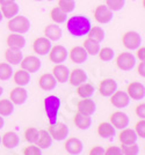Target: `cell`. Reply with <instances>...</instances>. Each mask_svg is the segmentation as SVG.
Here are the masks:
<instances>
[{"instance_id": "cell-1", "label": "cell", "mask_w": 145, "mask_h": 155, "mask_svg": "<svg viewBox=\"0 0 145 155\" xmlns=\"http://www.w3.org/2000/svg\"><path fill=\"white\" fill-rule=\"evenodd\" d=\"M92 27L91 20L84 15H74L66 20V28L67 31L73 37H83L86 36Z\"/></svg>"}, {"instance_id": "cell-2", "label": "cell", "mask_w": 145, "mask_h": 155, "mask_svg": "<svg viewBox=\"0 0 145 155\" xmlns=\"http://www.w3.org/2000/svg\"><path fill=\"white\" fill-rule=\"evenodd\" d=\"M7 28L12 32L15 34H26L30 29V21L28 18L23 15H16L12 19L8 20L7 22Z\"/></svg>"}, {"instance_id": "cell-3", "label": "cell", "mask_w": 145, "mask_h": 155, "mask_svg": "<svg viewBox=\"0 0 145 155\" xmlns=\"http://www.w3.org/2000/svg\"><path fill=\"white\" fill-rule=\"evenodd\" d=\"M60 108V100L55 95L48 96L44 101V109H46V116L50 120V124L57 122V116L59 112Z\"/></svg>"}, {"instance_id": "cell-4", "label": "cell", "mask_w": 145, "mask_h": 155, "mask_svg": "<svg viewBox=\"0 0 145 155\" xmlns=\"http://www.w3.org/2000/svg\"><path fill=\"white\" fill-rule=\"evenodd\" d=\"M122 44L128 50H137L142 44V37L137 31H126L122 35Z\"/></svg>"}, {"instance_id": "cell-5", "label": "cell", "mask_w": 145, "mask_h": 155, "mask_svg": "<svg viewBox=\"0 0 145 155\" xmlns=\"http://www.w3.org/2000/svg\"><path fill=\"white\" fill-rule=\"evenodd\" d=\"M136 65V58L130 52H122L116 58V66L124 72L131 71Z\"/></svg>"}, {"instance_id": "cell-6", "label": "cell", "mask_w": 145, "mask_h": 155, "mask_svg": "<svg viewBox=\"0 0 145 155\" xmlns=\"http://www.w3.org/2000/svg\"><path fill=\"white\" fill-rule=\"evenodd\" d=\"M49 133L52 139L57 140V141H62V140L66 139V137L69 134V127L66 124L62 123V122H56L50 125Z\"/></svg>"}, {"instance_id": "cell-7", "label": "cell", "mask_w": 145, "mask_h": 155, "mask_svg": "<svg viewBox=\"0 0 145 155\" xmlns=\"http://www.w3.org/2000/svg\"><path fill=\"white\" fill-rule=\"evenodd\" d=\"M114 18V12H112L106 5H99L96 6L94 11V19L98 23L107 25Z\"/></svg>"}, {"instance_id": "cell-8", "label": "cell", "mask_w": 145, "mask_h": 155, "mask_svg": "<svg viewBox=\"0 0 145 155\" xmlns=\"http://www.w3.org/2000/svg\"><path fill=\"white\" fill-rule=\"evenodd\" d=\"M69 56V52L66 50V48H64L63 45H57L51 46L50 51H49V59L55 63V64H62L64 63Z\"/></svg>"}, {"instance_id": "cell-9", "label": "cell", "mask_w": 145, "mask_h": 155, "mask_svg": "<svg viewBox=\"0 0 145 155\" xmlns=\"http://www.w3.org/2000/svg\"><path fill=\"white\" fill-rule=\"evenodd\" d=\"M117 91V82L112 78H106L101 80L99 84V93L103 97H110Z\"/></svg>"}, {"instance_id": "cell-10", "label": "cell", "mask_w": 145, "mask_h": 155, "mask_svg": "<svg viewBox=\"0 0 145 155\" xmlns=\"http://www.w3.org/2000/svg\"><path fill=\"white\" fill-rule=\"evenodd\" d=\"M126 94L131 100H135V101L143 100L145 96L144 84H140V82H137V81H133L131 84H129L128 88H126Z\"/></svg>"}, {"instance_id": "cell-11", "label": "cell", "mask_w": 145, "mask_h": 155, "mask_svg": "<svg viewBox=\"0 0 145 155\" xmlns=\"http://www.w3.org/2000/svg\"><path fill=\"white\" fill-rule=\"evenodd\" d=\"M109 120H110V124L115 129H120V130H123L125 127H128L129 125V117L128 115H125L124 112L122 111H115L113 112L110 117H109Z\"/></svg>"}, {"instance_id": "cell-12", "label": "cell", "mask_w": 145, "mask_h": 155, "mask_svg": "<svg viewBox=\"0 0 145 155\" xmlns=\"http://www.w3.org/2000/svg\"><path fill=\"white\" fill-rule=\"evenodd\" d=\"M21 68L28 73H35L41 68V60L35 56H27L21 60Z\"/></svg>"}, {"instance_id": "cell-13", "label": "cell", "mask_w": 145, "mask_h": 155, "mask_svg": "<svg viewBox=\"0 0 145 155\" xmlns=\"http://www.w3.org/2000/svg\"><path fill=\"white\" fill-rule=\"evenodd\" d=\"M110 103L117 108V109H123L126 108L130 103V97L128 96V94L125 91H116L112 96H110Z\"/></svg>"}, {"instance_id": "cell-14", "label": "cell", "mask_w": 145, "mask_h": 155, "mask_svg": "<svg viewBox=\"0 0 145 155\" xmlns=\"http://www.w3.org/2000/svg\"><path fill=\"white\" fill-rule=\"evenodd\" d=\"M77 109H78V112H80V114L92 116L96 111V104L91 97L89 98H83L77 104Z\"/></svg>"}, {"instance_id": "cell-15", "label": "cell", "mask_w": 145, "mask_h": 155, "mask_svg": "<svg viewBox=\"0 0 145 155\" xmlns=\"http://www.w3.org/2000/svg\"><path fill=\"white\" fill-rule=\"evenodd\" d=\"M50 49H51V41H49L46 37H39L34 41L33 50L35 51V53L46 56L49 53Z\"/></svg>"}, {"instance_id": "cell-16", "label": "cell", "mask_w": 145, "mask_h": 155, "mask_svg": "<svg viewBox=\"0 0 145 155\" xmlns=\"http://www.w3.org/2000/svg\"><path fill=\"white\" fill-rule=\"evenodd\" d=\"M64 148L70 155H79L84 149V145L78 138H69L64 143Z\"/></svg>"}, {"instance_id": "cell-17", "label": "cell", "mask_w": 145, "mask_h": 155, "mask_svg": "<svg viewBox=\"0 0 145 155\" xmlns=\"http://www.w3.org/2000/svg\"><path fill=\"white\" fill-rule=\"evenodd\" d=\"M9 97H11V101L13 104H16V105H21L23 104L27 101L28 98V94H27V91L21 87V86H18L13 88L11 93H9Z\"/></svg>"}, {"instance_id": "cell-18", "label": "cell", "mask_w": 145, "mask_h": 155, "mask_svg": "<svg viewBox=\"0 0 145 155\" xmlns=\"http://www.w3.org/2000/svg\"><path fill=\"white\" fill-rule=\"evenodd\" d=\"M7 45H8L9 49L21 50V49H23L25 45H26V39L23 37V35L12 32V34L7 37Z\"/></svg>"}, {"instance_id": "cell-19", "label": "cell", "mask_w": 145, "mask_h": 155, "mask_svg": "<svg viewBox=\"0 0 145 155\" xmlns=\"http://www.w3.org/2000/svg\"><path fill=\"white\" fill-rule=\"evenodd\" d=\"M70 59L74 64H83L87 60V52L83 46H73L71 51L69 52Z\"/></svg>"}, {"instance_id": "cell-20", "label": "cell", "mask_w": 145, "mask_h": 155, "mask_svg": "<svg viewBox=\"0 0 145 155\" xmlns=\"http://www.w3.org/2000/svg\"><path fill=\"white\" fill-rule=\"evenodd\" d=\"M53 78L56 79L57 82H60V84H64L69 80V75H70V71L69 68L66 67L65 65L63 64H56V66L52 68V73Z\"/></svg>"}, {"instance_id": "cell-21", "label": "cell", "mask_w": 145, "mask_h": 155, "mask_svg": "<svg viewBox=\"0 0 145 155\" xmlns=\"http://www.w3.org/2000/svg\"><path fill=\"white\" fill-rule=\"evenodd\" d=\"M67 81H70V84H72V86L78 87L81 84H85L86 81H87V74L81 68H74L72 72H70Z\"/></svg>"}, {"instance_id": "cell-22", "label": "cell", "mask_w": 145, "mask_h": 155, "mask_svg": "<svg viewBox=\"0 0 145 155\" xmlns=\"http://www.w3.org/2000/svg\"><path fill=\"white\" fill-rule=\"evenodd\" d=\"M1 142L7 149H14L16 146H19L20 139H19V136L15 132L9 131V132L4 133V136L1 137Z\"/></svg>"}, {"instance_id": "cell-23", "label": "cell", "mask_w": 145, "mask_h": 155, "mask_svg": "<svg viewBox=\"0 0 145 155\" xmlns=\"http://www.w3.org/2000/svg\"><path fill=\"white\" fill-rule=\"evenodd\" d=\"M56 84H57V81L51 73H44L39 79V86L43 91H52L55 89Z\"/></svg>"}, {"instance_id": "cell-24", "label": "cell", "mask_w": 145, "mask_h": 155, "mask_svg": "<svg viewBox=\"0 0 145 155\" xmlns=\"http://www.w3.org/2000/svg\"><path fill=\"white\" fill-rule=\"evenodd\" d=\"M73 124L78 127L79 130H88L92 125V118L91 116H87V115H84V114H80V112H77L74 116H73Z\"/></svg>"}, {"instance_id": "cell-25", "label": "cell", "mask_w": 145, "mask_h": 155, "mask_svg": "<svg viewBox=\"0 0 145 155\" xmlns=\"http://www.w3.org/2000/svg\"><path fill=\"white\" fill-rule=\"evenodd\" d=\"M44 37L51 41V42H55V41H59L62 38V29H60L59 26H57L56 23H52V25H48V26L44 28Z\"/></svg>"}, {"instance_id": "cell-26", "label": "cell", "mask_w": 145, "mask_h": 155, "mask_svg": "<svg viewBox=\"0 0 145 155\" xmlns=\"http://www.w3.org/2000/svg\"><path fill=\"white\" fill-rule=\"evenodd\" d=\"M119 140L121 143L123 145H128V143H133L137 141V134L136 132L131 129H123L119 134Z\"/></svg>"}, {"instance_id": "cell-27", "label": "cell", "mask_w": 145, "mask_h": 155, "mask_svg": "<svg viewBox=\"0 0 145 155\" xmlns=\"http://www.w3.org/2000/svg\"><path fill=\"white\" fill-rule=\"evenodd\" d=\"M52 143V138L50 136V133L46 131V130H41L37 141H36V146L41 149H48Z\"/></svg>"}, {"instance_id": "cell-28", "label": "cell", "mask_w": 145, "mask_h": 155, "mask_svg": "<svg viewBox=\"0 0 145 155\" xmlns=\"http://www.w3.org/2000/svg\"><path fill=\"white\" fill-rule=\"evenodd\" d=\"M1 13H2V16L6 18V19H12L14 16H16L19 14V11H20V7L19 5L14 1V2H11V4H7V5H2L1 6Z\"/></svg>"}, {"instance_id": "cell-29", "label": "cell", "mask_w": 145, "mask_h": 155, "mask_svg": "<svg viewBox=\"0 0 145 155\" xmlns=\"http://www.w3.org/2000/svg\"><path fill=\"white\" fill-rule=\"evenodd\" d=\"M23 58L21 50H14V49H7L5 51V59L8 64L18 65L21 63V60Z\"/></svg>"}, {"instance_id": "cell-30", "label": "cell", "mask_w": 145, "mask_h": 155, "mask_svg": "<svg viewBox=\"0 0 145 155\" xmlns=\"http://www.w3.org/2000/svg\"><path fill=\"white\" fill-rule=\"evenodd\" d=\"M115 130L116 129L110 123L103 122L98 126V134L103 139H110L115 136Z\"/></svg>"}, {"instance_id": "cell-31", "label": "cell", "mask_w": 145, "mask_h": 155, "mask_svg": "<svg viewBox=\"0 0 145 155\" xmlns=\"http://www.w3.org/2000/svg\"><path fill=\"white\" fill-rule=\"evenodd\" d=\"M13 80L18 86L25 87V86H27V84L30 82V73H28V72L22 70V68L18 70V71L14 73Z\"/></svg>"}, {"instance_id": "cell-32", "label": "cell", "mask_w": 145, "mask_h": 155, "mask_svg": "<svg viewBox=\"0 0 145 155\" xmlns=\"http://www.w3.org/2000/svg\"><path fill=\"white\" fill-rule=\"evenodd\" d=\"M86 36H87V38L92 39V41H94V42L101 43V42L105 39L106 32L101 27L94 26V27H91L89 31H88V34H87Z\"/></svg>"}, {"instance_id": "cell-33", "label": "cell", "mask_w": 145, "mask_h": 155, "mask_svg": "<svg viewBox=\"0 0 145 155\" xmlns=\"http://www.w3.org/2000/svg\"><path fill=\"white\" fill-rule=\"evenodd\" d=\"M50 18L56 25L64 23L67 20V13H65L63 9H60L59 7H53L50 11Z\"/></svg>"}, {"instance_id": "cell-34", "label": "cell", "mask_w": 145, "mask_h": 155, "mask_svg": "<svg viewBox=\"0 0 145 155\" xmlns=\"http://www.w3.org/2000/svg\"><path fill=\"white\" fill-rule=\"evenodd\" d=\"M94 87H93V84H81L80 86L77 87V94L79 95L81 98H89V97L93 96V94H94Z\"/></svg>"}, {"instance_id": "cell-35", "label": "cell", "mask_w": 145, "mask_h": 155, "mask_svg": "<svg viewBox=\"0 0 145 155\" xmlns=\"http://www.w3.org/2000/svg\"><path fill=\"white\" fill-rule=\"evenodd\" d=\"M13 111L14 104L11 100H0V116H9L13 114Z\"/></svg>"}, {"instance_id": "cell-36", "label": "cell", "mask_w": 145, "mask_h": 155, "mask_svg": "<svg viewBox=\"0 0 145 155\" xmlns=\"http://www.w3.org/2000/svg\"><path fill=\"white\" fill-rule=\"evenodd\" d=\"M13 75V68L8 63H0V80L7 81Z\"/></svg>"}, {"instance_id": "cell-37", "label": "cell", "mask_w": 145, "mask_h": 155, "mask_svg": "<svg viewBox=\"0 0 145 155\" xmlns=\"http://www.w3.org/2000/svg\"><path fill=\"white\" fill-rule=\"evenodd\" d=\"M83 48L86 50L87 54H92V56H94V54H98V52H99L100 43L94 42V41H92V39H89V38H87V39H85L84 46H83Z\"/></svg>"}, {"instance_id": "cell-38", "label": "cell", "mask_w": 145, "mask_h": 155, "mask_svg": "<svg viewBox=\"0 0 145 155\" xmlns=\"http://www.w3.org/2000/svg\"><path fill=\"white\" fill-rule=\"evenodd\" d=\"M98 54H99V58L101 59L102 61H110V60H113L114 56H115V52H114V50H113L112 48L105 46V48H102V49L100 48Z\"/></svg>"}, {"instance_id": "cell-39", "label": "cell", "mask_w": 145, "mask_h": 155, "mask_svg": "<svg viewBox=\"0 0 145 155\" xmlns=\"http://www.w3.org/2000/svg\"><path fill=\"white\" fill-rule=\"evenodd\" d=\"M39 134H40V131L36 127H28L25 132V139L29 143H36Z\"/></svg>"}, {"instance_id": "cell-40", "label": "cell", "mask_w": 145, "mask_h": 155, "mask_svg": "<svg viewBox=\"0 0 145 155\" xmlns=\"http://www.w3.org/2000/svg\"><path fill=\"white\" fill-rule=\"evenodd\" d=\"M121 150H122L123 155H138L139 147L136 142H133V143H128V145H123V143H122Z\"/></svg>"}, {"instance_id": "cell-41", "label": "cell", "mask_w": 145, "mask_h": 155, "mask_svg": "<svg viewBox=\"0 0 145 155\" xmlns=\"http://www.w3.org/2000/svg\"><path fill=\"white\" fill-rule=\"evenodd\" d=\"M125 5V0H106V6L112 12H119Z\"/></svg>"}, {"instance_id": "cell-42", "label": "cell", "mask_w": 145, "mask_h": 155, "mask_svg": "<svg viewBox=\"0 0 145 155\" xmlns=\"http://www.w3.org/2000/svg\"><path fill=\"white\" fill-rule=\"evenodd\" d=\"M58 7L63 9L65 13H71L76 8V1L74 0H58Z\"/></svg>"}, {"instance_id": "cell-43", "label": "cell", "mask_w": 145, "mask_h": 155, "mask_svg": "<svg viewBox=\"0 0 145 155\" xmlns=\"http://www.w3.org/2000/svg\"><path fill=\"white\" fill-rule=\"evenodd\" d=\"M137 137H140V138H145V120L144 119H140L136 123V126H135V130Z\"/></svg>"}, {"instance_id": "cell-44", "label": "cell", "mask_w": 145, "mask_h": 155, "mask_svg": "<svg viewBox=\"0 0 145 155\" xmlns=\"http://www.w3.org/2000/svg\"><path fill=\"white\" fill-rule=\"evenodd\" d=\"M23 155H42V152H41V148H39L37 146H34V143H32L30 146H27L23 149Z\"/></svg>"}, {"instance_id": "cell-45", "label": "cell", "mask_w": 145, "mask_h": 155, "mask_svg": "<svg viewBox=\"0 0 145 155\" xmlns=\"http://www.w3.org/2000/svg\"><path fill=\"white\" fill-rule=\"evenodd\" d=\"M105 155H123V153L119 146H109L107 149H105Z\"/></svg>"}, {"instance_id": "cell-46", "label": "cell", "mask_w": 145, "mask_h": 155, "mask_svg": "<svg viewBox=\"0 0 145 155\" xmlns=\"http://www.w3.org/2000/svg\"><path fill=\"white\" fill-rule=\"evenodd\" d=\"M88 155H105V149L101 146H94L93 148H91Z\"/></svg>"}, {"instance_id": "cell-47", "label": "cell", "mask_w": 145, "mask_h": 155, "mask_svg": "<svg viewBox=\"0 0 145 155\" xmlns=\"http://www.w3.org/2000/svg\"><path fill=\"white\" fill-rule=\"evenodd\" d=\"M136 115L139 117V118H144L145 117V104L144 103H140L136 107Z\"/></svg>"}, {"instance_id": "cell-48", "label": "cell", "mask_w": 145, "mask_h": 155, "mask_svg": "<svg viewBox=\"0 0 145 155\" xmlns=\"http://www.w3.org/2000/svg\"><path fill=\"white\" fill-rule=\"evenodd\" d=\"M137 57L140 61H144L145 60V48L143 45L139 46L138 49H137Z\"/></svg>"}, {"instance_id": "cell-49", "label": "cell", "mask_w": 145, "mask_h": 155, "mask_svg": "<svg viewBox=\"0 0 145 155\" xmlns=\"http://www.w3.org/2000/svg\"><path fill=\"white\" fill-rule=\"evenodd\" d=\"M137 72H138V74L142 78L145 77V61H140V63H139L138 70H137Z\"/></svg>"}, {"instance_id": "cell-50", "label": "cell", "mask_w": 145, "mask_h": 155, "mask_svg": "<svg viewBox=\"0 0 145 155\" xmlns=\"http://www.w3.org/2000/svg\"><path fill=\"white\" fill-rule=\"evenodd\" d=\"M15 0H0V6L2 5H7V4H11V2H14Z\"/></svg>"}, {"instance_id": "cell-51", "label": "cell", "mask_w": 145, "mask_h": 155, "mask_svg": "<svg viewBox=\"0 0 145 155\" xmlns=\"http://www.w3.org/2000/svg\"><path fill=\"white\" fill-rule=\"evenodd\" d=\"M4 118H2V116H0V130L2 129V126H4Z\"/></svg>"}, {"instance_id": "cell-52", "label": "cell", "mask_w": 145, "mask_h": 155, "mask_svg": "<svg viewBox=\"0 0 145 155\" xmlns=\"http://www.w3.org/2000/svg\"><path fill=\"white\" fill-rule=\"evenodd\" d=\"M2 93H4V89H2V87H1V86H0V96H1V95H2Z\"/></svg>"}, {"instance_id": "cell-53", "label": "cell", "mask_w": 145, "mask_h": 155, "mask_svg": "<svg viewBox=\"0 0 145 155\" xmlns=\"http://www.w3.org/2000/svg\"><path fill=\"white\" fill-rule=\"evenodd\" d=\"M2 19H4V16H2V13H1V11H0V22L2 21Z\"/></svg>"}, {"instance_id": "cell-54", "label": "cell", "mask_w": 145, "mask_h": 155, "mask_svg": "<svg viewBox=\"0 0 145 155\" xmlns=\"http://www.w3.org/2000/svg\"><path fill=\"white\" fill-rule=\"evenodd\" d=\"M34 1H42V0H34Z\"/></svg>"}, {"instance_id": "cell-55", "label": "cell", "mask_w": 145, "mask_h": 155, "mask_svg": "<svg viewBox=\"0 0 145 155\" xmlns=\"http://www.w3.org/2000/svg\"><path fill=\"white\" fill-rule=\"evenodd\" d=\"M0 143H1V136H0Z\"/></svg>"}, {"instance_id": "cell-56", "label": "cell", "mask_w": 145, "mask_h": 155, "mask_svg": "<svg viewBox=\"0 0 145 155\" xmlns=\"http://www.w3.org/2000/svg\"><path fill=\"white\" fill-rule=\"evenodd\" d=\"M48 1H55V0H48Z\"/></svg>"}]
</instances>
